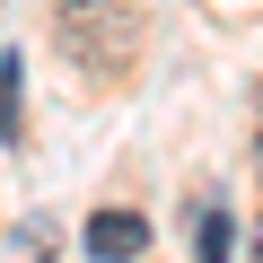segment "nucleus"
Listing matches in <instances>:
<instances>
[{"instance_id":"nucleus-1","label":"nucleus","mask_w":263,"mask_h":263,"mask_svg":"<svg viewBox=\"0 0 263 263\" xmlns=\"http://www.w3.org/2000/svg\"><path fill=\"white\" fill-rule=\"evenodd\" d=\"M132 35H141V18H132L123 0H53V44L79 70H97V79L132 62Z\"/></svg>"},{"instance_id":"nucleus-2","label":"nucleus","mask_w":263,"mask_h":263,"mask_svg":"<svg viewBox=\"0 0 263 263\" xmlns=\"http://www.w3.org/2000/svg\"><path fill=\"white\" fill-rule=\"evenodd\" d=\"M79 246H88V254H105V263L149 254V219H141V211H97V219L79 228Z\"/></svg>"},{"instance_id":"nucleus-3","label":"nucleus","mask_w":263,"mask_h":263,"mask_svg":"<svg viewBox=\"0 0 263 263\" xmlns=\"http://www.w3.org/2000/svg\"><path fill=\"white\" fill-rule=\"evenodd\" d=\"M0 141H27V62L18 53H0Z\"/></svg>"},{"instance_id":"nucleus-4","label":"nucleus","mask_w":263,"mask_h":263,"mask_svg":"<svg viewBox=\"0 0 263 263\" xmlns=\"http://www.w3.org/2000/svg\"><path fill=\"white\" fill-rule=\"evenodd\" d=\"M237 246V219L228 211H202V254H228Z\"/></svg>"}]
</instances>
